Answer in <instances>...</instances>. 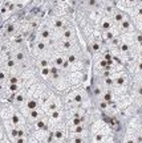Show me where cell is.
Returning <instances> with one entry per match:
<instances>
[{
	"label": "cell",
	"instance_id": "cell-1",
	"mask_svg": "<svg viewBox=\"0 0 142 143\" xmlns=\"http://www.w3.org/2000/svg\"><path fill=\"white\" fill-rule=\"evenodd\" d=\"M112 132L109 126L102 119H96L90 124L89 131V142L90 143H110Z\"/></svg>",
	"mask_w": 142,
	"mask_h": 143
}]
</instances>
